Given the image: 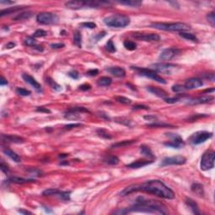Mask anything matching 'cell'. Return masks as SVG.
I'll use <instances>...</instances> for the list:
<instances>
[{
	"instance_id": "1",
	"label": "cell",
	"mask_w": 215,
	"mask_h": 215,
	"mask_svg": "<svg viewBox=\"0 0 215 215\" xmlns=\"http://www.w3.org/2000/svg\"><path fill=\"white\" fill-rule=\"evenodd\" d=\"M136 192H145L156 195L165 199H173L175 198L174 192L169 188L166 185L160 180H149L143 182L141 184H133L125 187L120 193V196H127L130 193Z\"/></svg>"
},
{
	"instance_id": "2",
	"label": "cell",
	"mask_w": 215,
	"mask_h": 215,
	"mask_svg": "<svg viewBox=\"0 0 215 215\" xmlns=\"http://www.w3.org/2000/svg\"><path fill=\"white\" fill-rule=\"evenodd\" d=\"M133 212H141V213H159V214H166L168 213L167 208L162 203L159 201L148 199L144 197H139L136 198L135 203L131 207L124 208L122 210L114 212L118 214H125Z\"/></svg>"
},
{
	"instance_id": "3",
	"label": "cell",
	"mask_w": 215,
	"mask_h": 215,
	"mask_svg": "<svg viewBox=\"0 0 215 215\" xmlns=\"http://www.w3.org/2000/svg\"><path fill=\"white\" fill-rule=\"evenodd\" d=\"M151 27L160 30L166 31H179V32H186L191 29L188 25L185 23H153L151 24Z\"/></svg>"
},
{
	"instance_id": "4",
	"label": "cell",
	"mask_w": 215,
	"mask_h": 215,
	"mask_svg": "<svg viewBox=\"0 0 215 215\" xmlns=\"http://www.w3.org/2000/svg\"><path fill=\"white\" fill-rule=\"evenodd\" d=\"M103 23L106 25L113 28H124L129 25L130 18L126 15H114L106 17L103 19Z\"/></svg>"
},
{
	"instance_id": "5",
	"label": "cell",
	"mask_w": 215,
	"mask_h": 215,
	"mask_svg": "<svg viewBox=\"0 0 215 215\" xmlns=\"http://www.w3.org/2000/svg\"><path fill=\"white\" fill-rule=\"evenodd\" d=\"M132 69L135 70L136 72H138V73L141 76L150 78L152 80L156 81L157 82L161 84H166V82L165 81L164 78L159 76L157 74L156 72H155L154 70L149 69V68H141V67H138V66H132Z\"/></svg>"
},
{
	"instance_id": "6",
	"label": "cell",
	"mask_w": 215,
	"mask_h": 215,
	"mask_svg": "<svg viewBox=\"0 0 215 215\" xmlns=\"http://www.w3.org/2000/svg\"><path fill=\"white\" fill-rule=\"evenodd\" d=\"M215 153L213 150H207L201 159L200 167L203 171L211 170L214 166Z\"/></svg>"
},
{
	"instance_id": "7",
	"label": "cell",
	"mask_w": 215,
	"mask_h": 215,
	"mask_svg": "<svg viewBox=\"0 0 215 215\" xmlns=\"http://www.w3.org/2000/svg\"><path fill=\"white\" fill-rule=\"evenodd\" d=\"M212 137H213V134L211 132L197 131L190 136L188 141L193 146H197V145H200L202 143L205 142L206 140H208V139Z\"/></svg>"
},
{
	"instance_id": "8",
	"label": "cell",
	"mask_w": 215,
	"mask_h": 215,
	"mask_svg": "<svg viewBox=\"0 0 215 215\" xmlns=\"http://www.w3.org/2000/svg\"><path fill=\"white\" fill-rule=\"evenodd\" d=\"M58 16L50 12L40 13L36 16V21L41 25H54L58 22Z\"/></svg>"
},
{
	"instance_id": "9",
	"label": "cell",
	"mask_w": 215,
	"mask_h": 215,
	"mask_svg": "<svg viewBox=\"0 0 215 215\" xmlns=\"http://www.w3.org/2000/svg\"><path fill=\"white\" fill-rule=\"evenodd\" d=\"M168 137L171 138V140L168 141V142H165L164 145L168 147H171V148H174V149H180L184 146V141L182 138L177 134H171V133H168L166 134Z\"/></svg>"
},
{
	"instance_id": "10",
	"label": "cell",
	"mask_w": 215,
	"mask_h": 215,
	"mask_svg": "<svg viewBox=\"0 0 215 215\" xmlns=\"http://www.w3.org/2000/svg\"><path fill=\"white\" fill-rule=\"evenodd\" d=\"M89 113L88 109H87L84 107H73L69 109H67L65 112L64 117L67 119H78L80 116L79 113Z\"/></svg>"
},
{
	"instance_id": "11",
	"label": "cell",
	"mask_w": 215,
	"mask_h": 215,
	"mask_svg": "<svg viewBox=\"0 0 215 215\" xmlns=\"http://www.w3.org/2000/svg\"><path fill=\"white\" fill-rule=\"evenodd\" d=\"M186 159L182 156H176L166 157L160 164V166H171V165H183L186 163Z\"/></svg>"
},
{
	"instance_id": "12",
	"label": "cell",
	"mask_w": 215,
	"mask_h": 215,
	"mask_svg": "<svg viewBox=\"0 0 215 215\" xmlns=\"http://www.w3.org/2000/svg\"><path fill=\"white\" fill-rule=\"evenodd\" d=\"M180 51H179L177 48H167V49H164L163 51L160 52V55H159V59L161 61H170L171 59H172L173 57H175L176 55L178 54Z\"/></svg>"
},
{
	"instance_id": "13",
	"label": "cell",
	"mask_w": 215,
	"mask_h": 215,
	"mask_svg": "<svg viewBox=\"0 0 215 215\" xmlns=\"http://www.w3.org/2000/svg\"><path fill=\"white\" fill-rule=\"evenodd\" d=\"M132 36L136 40H142V41H158V40H160V35L153 33H133Z\"/></svg>"
},
{
	"instance_id": "14",
	"label": "cell",
	"mask_w": 215,
	"mask_h": 215,
	"mask_svg": "<svg viewBox=\"0 0 215 215\" xmlns=\"http://www.w3.org/2000/svg\"><path fill=\"white\" fill-rule=\"evenodd\" d=\"M152 68L150 69L154 70L155 72H168L171 73V71L176 67L174 64H170V63H156L151 66Z\"/></svg>"
},
{
	"instance_id": "15",
	"label": "cell",
	"mask_w": 215,
	"mask_h": 215,
	"mask_svg": "<svg viewBox=\"0 0 215 215\" xmlns=\"http://www.w3.org/2000/svg\"><path fill=\"white\" fill-rule=\"evenodd\" d=\"M214 99L213 96L211 95H206V96H200L194 99H190L187 100V103L191 105H196V104H203L212 102Z\"/></svg>"
},
{
	"instance_id": "16",
	"label": "cell",
	"mask_w": 215,
	"mask_h": 215,
	"mask_svg": "<svg viewBox=\"0 0 215 215\" xmlns=\"http://www.w3.org/2000/svg\"><path fill=\"white\" fill-rule=\"evenodd\" d=\"M203 85V82L201 79L197 77H193V78H190L188 80H186L184 84V88L186 90H193V89L200 88Z\"/></svg>"
},
{
	"instance_id": "17",
	"label": "cell",
	"mask_w": 215,
	"mask_h": 215,
	"mask_svg": "<svg viewBox=\"0 0 215 215\" xmlns=\"http://www.w3.org/2000/svg\"><path fill=\"white\" fill-rule=\"evenodd\" d=\"M1 139L3 142L14 143V144H21L25 141V139L22 137L14 135H2Z\"/></svg>"
},
{
	"instance_id": "18",
	"label": "cell",
	"mask_w": 215,
	"mask_h": 215,
	"mask_svg": "<svg viewBox=\"0 0 215 215\" xmlns=\"http://www.w3.org/2000/svg\"><path fill=\"white\" fill-rule=\"evenodd\" d=\"M22 77L24 80L27 83H29L30 86H32L36 91L38 92H40L41 91V85H40L38 82H37L35 78H34L33 77H31L30 75H29V74H26V73H25V74H23L22 75Z\"/></svg>"
},
{
	"instance_id": "19",
	"label": "cell",
	"mask_w": 215,
	"mask_h": 215,
	"mask_svg": "<svg viewBox=\"0 0 215 215\" xmlns=\"http://www.w3.org/2000/svg\"><path fill=\"white\" fill-rule=\"evenodd\" d=\"M147 90L149 92H151L152 94L156 95L158 98H161V99H165L168 97V94L166 92L164 91L163 89L156 88V87H147Z\"/></svg>"
},
{
	"instance_id": "20",
	"label": "cell",
	"mask_w": 215,
	"mask_h": 215,
	"mask_svg": "<svg viewBox=\"0 0 215 215\" xmlns=\"http://www.w3.org/2000/svg\"><path fill=\"white\" fill-rule=\"evenodd\" d=\"M152 162H153V160H138L132 162L130 164L127 165L126 166L129 168H132V169H138V168L144 167V166H146L147 165L151 164Z\"/></svg>"
},
{
	"instance_id": "21",
	"label": "cell",
	"mask_w": 215,
	"mask_h": 215,
	"mask_svg": "<svg viewBox=\"0 0 215 215\" xmlns=\"http://www.w3.org/2000/svg\"><path fill=\"white\" fill-rule=\"evenodd\" d=\"M107 71L112 74L113 76L116 77H125V71L124 68L119 67V66H113V67H109V68H107Z\"/></svg>"
},
{
	"instance_id": "22",
	"label": "cell",
	"mask_w": 215,
	"mask_h": 215,
	"mask_svg": "<svg viewBox=\"0 0 215 215\" xmlns=\"http://www.w3.org/2000/svg\"><path fill=\"white\" fill-rule=\"evenodd\" d=\"M139 149H140V153H141V155H143L145 157H147V158H149V159H151L152 160H153L154 159H156L155 155H154L152 150L150 149L149 146H146V145H142V146H140V147H139Z\"/></svg>"
},
{
	"instance_id": "23",
	"label": "cell",
	"mask_w": 215,
	"mask_h": 215,
	"mask_svg": "<svg viewBox=\"0 0 215 215\" xmlns=\"http://www.w3.org/2000/svg\"><path fill=\"white\" fill-rule=\"evenodd\" d=\"M3 151H4V153L5 156H7L8 157H9L11 160H13L14 161H15V162L18 163V162L21 161V158H20V156L15 153V151H13L12 149H8V148H4V149H3Z\"/></svg>"
},
{
	"instance_id": "24",
	"label": "cell",
	"mask_w": 215,
	"mask_h": 215,
	"mask_svg": "<svg viewBox=\"0 0 215 215\" xmlns=\"http://www.w3.org/2000/svg\"><path fill=\"white\" fill-rule=\"evenodd\" d=\"M186 204L190 208V209L192 210L194 214H200V211H199V208H198V205L197 204V203L191 198H186L185 200Z\"/></svg>"
},
{
	"instance_id": "25",
	"label": "cell",
	"mask_w": 215,
	"mask_h": 215,
	"mask_svg": "<svg viewBox=\"0 0 215 215\" xmlns=\"http://www.w3.org/2000/svg\"><path fill=\"white\" fill-rule=\"evenodd\" d=\"M24 8H25V6H15V7L8 8H6V9H3V10H1V12H0V16H1V17H4L5 15L14 14V13L18 12V10H22Z\"/></svg>"
},
{
	"instance_id": "26",
	"label": "cell",
	"mask_w": 215,
	"mask_h": 215,
	"mask_svg": "<svg viewBox=\"0 0 215 215\" xmlns=\"http://www.w3.org/2000/svg\"><path fill=\"white\" fill-rule=\"evenodd\" d=\"M191 190L193 191V193L197 194L198 197H203L204 195L203 186L200 183H197V182L193 183L191 186Z\"/></svg>"
},
{
	"instance_id": "27",
	"label": "cell",
	"mask_w": 215,
	"mask_h": 215,
	"mask_svg": "<svg viewBox=\"0 0 215 215\" xmlns=\"http://www.w3.org/2000/svg\"><path fill=\"white\" fill-rule=\"evenodd\" d=\"M8 181L10 182H14V183H17V184H24V183L35 182L34 179H25L22 177H18V176H10L8 179Z\"/></svg>"
},
{
	"instance_id": "28",
	"label": "cell",
	"mask_w": 215,
	"mask_h": 215,
	"mask_svg": "<svg viewBox=\"0 0 215 215\" xmlns=\"http://www.w3.org/2000/svg\"><path fill=\"white\" fill-rule=\"evenodd\" d=\"M119 4H123L125 6H129V7H135L137 8L139 6H140L142 4L141 1H138V0H125V1H119Z\"/></svg>"
},
{
	"instance_id": "29",
	"label": "cell",
	"mask_w": 215,
	"mask_h": 215,
	"mask_svg": "<svg viewBox=\"0 0 215 215\" xmlns=\"http://www.w3.org/2000/svg\"><path fill=\"white\" fill-rule=\"evenodd\" d=\"M135 142H136V140H134V139H132V140H123V141H120V142L113 144L111 146V148L112 149H113V148H121V147H124V146H130V145Z\"/></svg>"
},
{
	"instance_id": "30",
	"label": "cell",
	"mask_w": 215,
	"mask_h": 215,
	"mask_svg": "<svg viewBox=\"0 0 215 215\" xmlns=\"http://www.w3.org/2000/svg\"><path fill=\"white\" fill-rule=\"evenodd\" d=\"M97 83L99 87H108L110 84L112 83V79L109 77H102L99 78Z\"/></svg>"
},
{
	"instance_id": "31",
	"label": "cell",
	"mask_w": 215,
	"mask_h": 215,
	"mask_svg": "<svg viewBox=\"0 0 215 215\" xmlns=\"http://www.w3.org/2000/svg\"><path fill=\"white\" fill-rule=\"evenodd\" d=\"M32 16V13L31 12H22L20 14H18L15 17L13 18L14 20H25L28 19Z\"/></svg>"
},
{
	"instance_id": "32",
	"label": "cell",
	"mask_w": 215,
	"mask_h": 215,
	"mask_svg": "<svg viewBox=\"0 0 215 215\" xmlns=\"http://www.w3.org/2000/svg\"><path fill=\"white\" fill-rule=\"evenodd\" d=\"M46 82H47V83L49 84V86H50L52 89H54L55 91H61V90H62V86L59 85L57 82H55V81L53 80L51 77H47Z\"/></svg>"
},
{
	"instance_id": "33",
	"label": "cell",
	"mask_w": 215,
	"mask_h": 215,
	"mask_svg": "<svg viewBox=\"0 0 215 215\" xmlns=\"http://www.w3.org/2000/svg\"><path fill=\"white\" fill-rule=\"evenodd\" d=\"M70 194H71L70 192H62V191L58 190V192L56 193L55 196L60 198V199H62V200L68 201L70 200Z\"/></svg>"
},
{
	"instance_id": "34",
	"label": "cell",
	"mask_w": 215,
	"mask_h": 215,
	"mask_svg": "<svg viewBox=\"0 0 215 215\" xmlns=\"http://www.w3.org/2000/svg\"><path fill=\"white\" fill-rule=\"evenodd\" d=\"M180 36L186 39V40H192V41H197V38L196 37L195 35H193L192 33H189V32H180Z\"/></svg>"
},
{
	"instance_id": "35",
	"label": "cell",
	"mask_w": 215,
	"mask_h": 215,
	"mask_svg": "<svg viewBox=\"0 0 215 215\" xmlns=\"http://www.w3.org/2000/svg\"><path fill=\"white\" fill-rule=\"evenodd\" d=\"M97 134L99 135V136H100V137H102V138L103 139H112V135H110L109 132H108L106 129H102V128L97 129Z\"/></svg>"
},
{
	"instance_id": "36",
	"label": "cell",
	"mask_w": 215,
	"mask_h": 215,
	"mask_svg": "<svg viewBox=\"0 0 215 215\" xmlns=\"http://www.w3.org/2000/svg\"><path fill=\"white\" fill-rule=\"evenodd\" d=\"M73 40H74V44L79 48L82 47V35L79 31H76L73 35Z\"/></svg>"
},
{
	"instance_id": "37",
	"label": "cell",
	"mask_w": 215,
	"mask_h": 215,
	"mask_svg": "<svg viewBox=\"0 0 215 215\" xmlns=\"http://www.w3.org/2000/svg\"><path fill=\"white\" fill-rule=\"evenodd\" d=\"M124 46L125 47V49H127L129 51H134L137 47V45L134 41H132V40H124Z\"/></svg>"
},
{
	"instance_id": "38",
	"label": "cell",
	"mask_w": 215,
	"mask_h": 215,
	"mask_svg": "<svg viewBox=\"0 0 215 215\" xmlns=\"http://www.w3.org/2000/svg\"><path fill=\"white\" fill-rule=\"evenodd\" d=\"M104 160H105L106 163H108L109 165H117L119 162V158L117 156H110L107 157Z\"/></svg>"
},
{
	"instance_id": "39",
	"label": "cell",
	"mask_w": 215,
	"mask_h": 215,
	"mask_svg": "<svg viewBox=\"0 0 215 215\" xmlns=\"http://www.w3.org/2000/svg\"><path fill=\"white\" fill-rule=\"evenodd\" d=\"M105 48L107 51L110 52V53H114L116 51V48H115V45L113 43V41L111 40H109L105 45Z\"/></svg>"
},
{
	"instance_id": "40",
	"label": "cell",
	"mask_w": 215,
	"mask_h": 215,
	"mask_svg": "<svg viewBox=\"0 0 215 215\" xmlns=\"http://www.w3.org/2000/svg\"><path fill=\"white\" fill-rule=\"evenodd\" d=\"M183 97H185V96L184 95H180V96H176V98H166L164 100L168 103H175V102H177L182 100Z\"/></svg>"
},
{
	"instance_id": "41",
	"label": "cell",
	"mask_w": 215,
	"mask_h": 215,
	"mask_svg": "<svg viewBox=\"0 0 215 215\" xmlns=\"http://www.w3.org/2000/svg\"><path fill=\"white\" fill-rule=\"evenodd\" d=\"M146 125L148 127H172V125L171 124H166V123H160L159 121H155V123L147 124Z\"/></svg>"
},
{
	"instance_id": "42",
	"label": "cell",
	"mask_w": 215,
	"mask_h": 215,
	"mask_svg": "<svg viewBox=\"0 0 215 215\" xmlns=\"http://www.w3.org/2000/svg\"><path fill=\"white\" fill-rule=\"evenodd\" d=\"M16 92L17 94L20 95V96H23V97H26V96H29L31 92L27 90L25 88H18L16 89Z\"/></svg>"
},
{
	"instance_id": "43",
	"label": "cell",
	"mask_w": 215,
	"mask_h": 215,
	"mask_svg": "<svg viewBox=\"0 0 215 215\" xmlns=\"http://www.w3.org/2000/svg\"><path fill=\"white\" fill-rule=\"evenodd\" d=\"M57 192H58V189H55V188H49V189L45 190L44 192L42 193V195H43V196H55Z\"/></svg>"
},
{
	"instance_id": "44",
	"label": "cell",
	"mask_w": 215,
	"mask_h": 215,
	"mask_svg": "<svg viewBox=\"0 0 215 215\" xmlns=\"http://www.w3.org/2000/svg\"><path fill=\"white\" fill-rule=\"evenodd\" d=\"M25 43L26 45H29V46H35V45H36V40H35V38L34 37H31V36H29L27 37L25 39Z\"/></svg>"
},
{
	"instance_id": "45",
	"label": "cell",
	"mask_w": 215,
	"mask_h": 215,
	"mask_svg": "<svg viewBox=\"0 0 215 215\" xmlns=\"http://www.w3.org/2000/svg\"><path fill=\"white\" fill-rule=\"evenodd\" d=\"M47 35V32L44 29H37L36 31L34 33L33 37L35 38H40V37H44Z\"/></svg>"
},
{
	"instance_id": "46",
	"label": "cell",
	"mask_w": 215,
	"mask_h": 215,
	"mask_svg": "<svg viewBox=\"0 0 215 215\" xmlns=\"http://www.w3.org/2000/svg\"><path fill=\"white\" fill-rule=\"evenodd\" d=\"M207 19H208V22L210 23V25H211L213 27H214V25H215L214 12H211V13H209V14L207 15Z\"/></svg>"
},
{
	"instance_id": "47",
	"label": "cell",
	"mask_w": 215,
	"mask_h": 215,
	"mask_svg": "<svg viewBox=\"0 0 215 215\" xmlns=\"http://www.w3.org/2000/svg\"><path fill=\"white\" fill-rule=\"evenodd\" d=\"M171 90L174 92H182L186 91V89L184 88V86H182V85H174L172 86L171 88Z\"/></svg>"
},
{
	"instance_id": "48",
	"label": "cell",
	"mask_w": 215,
	"mask_h": 215,
	"mask_svg": "<svg viewBox=\"0 0 215 215\" xmlns=\"http://www.w3.org/2000/svg\"><path fill=\"white\" fill-rule=\"evenodd\" d=\"M116 100L119 102L124 103V104H129V103H131V100H130V99H127V98H125V97H122V96L117 97Z\"/></svg>"
},
{
	"instance_id": "49",
	"label": "cell",
	"mask_w": 215,
	"mask_h": 215,
	"mask_svg": "<svg viewBox=\"0 0 215 215\" xmlns=\"http://www.w3.org/2000/svg\"><path fill=\"white\" fill-rule=\"evenodd\" d=\"M0 168H1V171H3L4 173H5V174H8V171H9L8 166H7V164H5V163H4V160H2V161H1Z\"/></svg>"
},
{
	"instance_id": "50",
	"label": "cell",
	"mask_w": 215,
	"mask_h": 215,
	"mask_svg": "<svg viewBox=\"0 0 215 215\" xmlns=\"http://www.w3.org/2000/svg\"><path fill=\"white\" fill-rule=\"evenodd\" d=\"M82 26L84 28H88V29H94L96 28V24L93 22H85L82 24Z\"/></svg>"
},
{
	"instance_id": "51",
	"label": "cell",
	"mask_w": 215,
	"mask_h": 215,
	"mask_svg": "<svg viewBox=\"0 0 215 215\" xmlns=\"http://www.w3.org/2000/svg\"><path fill=\"white\" fill-rule=\"evenodd\" d=\"M68 76L70 77H72V79H75V80H77V79L79 78V74H78L77 71H72V72H68Z\"/></svg>"
},
{
	"instance_id": "52",
	"label": "cell",
	"mask_w": 215,
	"mask_h": 215,
	"mask_svg": "<svg viewBox=\"0 0 215 215\" xmlns=\"http://www.w3.org/2000/svg\"><path fill=\"white\" fill-rule=\"evenodd\" d=\"M81 126H82V124H77V123H75V124H66V125L64 126V128H65L66 129H74V128L81 127Z\"/></svg>"
},
{
	"instance_id": "53",
	"label": "cell",
	"mask_w": 215,
	"mask_h": 215,
	"mask_svg": "<svg viewBox=\"0 0 215 215\" xmlns=\"http://www.w3.org/2000/svg\"><path fill=\"white\" fill-rule=\"evenodd\" d=\"M87 74H88V76H90V77H95V76H97V75L99 74V70L98 69L89 70L88 72H87Z\"/></svg>"
},
{
	"instance_id": "54",
	"label": "cell",
	"mask_w": 215,
	"mask_h": 215,
	"mask_svg": "<svg viewBox=\"0 0 215 215\" xmlns=\"http://www.w3.org/2000/svg\"><path fill=\"white\" fill-rule=\"evenodd\" d=\"M79 89L82 91H88L91 89V86L89 84H83V85H81L79 87Z\"/></svg>"
},
{
	"instance_id": "55",
	"label": "cell",
	"mask_w": 215,
	"mask_h": 215,
	"mask_svg": "<svg viewBox=\"0 0 215 215\" xmlns=\"http://www.w3.org/2000/svg\"><path fill=\"white\" fill-rule=\"evenodd\" d=\"M133 109L134 110H140V109L148 110L149 109V107H147V106H145V105H135V106H134Z\"/></svg>"
},
{
	"instance_id": "56",
	"label": "cell",
	"mask_w": 215,
	"mask_h": 215,
	"mask_svg": "<svg viewBox=\"0 0 215 215\" xmlns=\"http://www.w3.org/2000/svg\"><path fill=\"white\" fill-rule=\"evenodd\" d=\"M65 46V45L63 43H55V44H51V47L52 49H60V48H62Z\"/></svg>"
},
{
	"instance_id": "57",
	"label": "cell",
	"mask_w": 215,
	"mask_h": 215,
	"mask_svg": "<svg viewBox=\"0 0 215 215\" xmlns=\"http://www.w3.org/2000/svg\"><path fill=\"white\" fill-rule=\"evenodd\" d=\"M37 111L38 112H42V113H51V111L48 109H46V108H44V107H39V108H37Z\"/></svg>"
},
{
	"instance_id": "58",
	"label": "cell",
	"mask_w": 215,
	"mask_h": 215,
	"mask_svg": "<svg viewBox=\"0 0 215 215\" xmlns=\"http://www.w3.org/2000/svg\"><path fill=\"white\" fill-rule=\"evenodd\" d=\"M144 118L148 121H155L157 119V118L155 115H148V116H145Z\"/></svg>"
},
{
	"instance_id": "59",
	"label": "cell",
	"mask_w": 215,
	"mask_h": 215,
	"mask_svg": "<svg viewBox=\"0 0 215 215\" xmlns=\"http://www.w3.org/2000/svg\"><path fill=\"white\" fill-rule=\"evenodd\" d=\"M8 84V81L4 78V76L1 77V81H0V85L1 86H4V85H7Z\"/></svg>"
},
{
	"instance_id": "60",
	"label": "cell",
	"mask_w": 215,
	"mask_h": 215,
	"mask_svg": "<svg viewBox=\"0 0 215 215\" xmlns=\"http://www.w3.org/2000/svg\"><path fill=\"white\" fill-rule=\"evenodd\" d=\"M15 45H16V44L14 43V42H9V43H8L5 46H6V48H8V49H11V48L15 47Z\"/></svg>"
},
{
	"instance_id": "61",
	"label": "cell",
	"mask_w": 215,
	"mask_h": 215,
	"mask_svg": "<svg viewBox=\"0 0 215 215\" xmlns=\"http://www.w3.org/2000/svg\"><path fill=\"white\" fill-rule=\"evenodd\" d=\"M0 4H14L15 2H12V1H4V0H1L0 1Z\"/></svg>"
},
{
	"instance_id": "62",
	"label": "cell",
	"mask_w": 215,
	"mask_h": 215,
	"mask_svg": "<svg viewBox=\"0 0 215 215\" xmlns=\"http://www.w3.org/2000/svg\"><path fill=\"white\" fill-rule=\"evenodd\" d=\"M18 213H23V214H31V212L26 211V210H23V209H19V210H18Z\"/></svg>"
},
{
	"instance_id": "63",
	"label": "cell",
	"mask_w": 215,
	"mask_h": 215,
	"mask_svg": "<svg viewBox=\"0 0 215 215\" xmlns=\"http://www.w3.org/2000/svg\"><path fill=\"white\" fill-rule=\"evenodd\" d=\"M67 156H68V155H67V154H62V155H60V156H59V158H61V159H62V158H66V157H67Z\"/></svg>"
},
{
	"instance_id": "64",
	"label": "cell",
	"mask_w": 215,
	"mask_h": 215,
	"mask_svg": "<svg viewBox=\"0 0 215 215\" xmlns=\"http://www.w3.org/2000/svg\"><path fill=\"white\" fill-rule=\"evenodd\" d=\"M214 92V88H212V89H207V90H205L204 91V92Z\"/></svg>"
}]
</instances>
